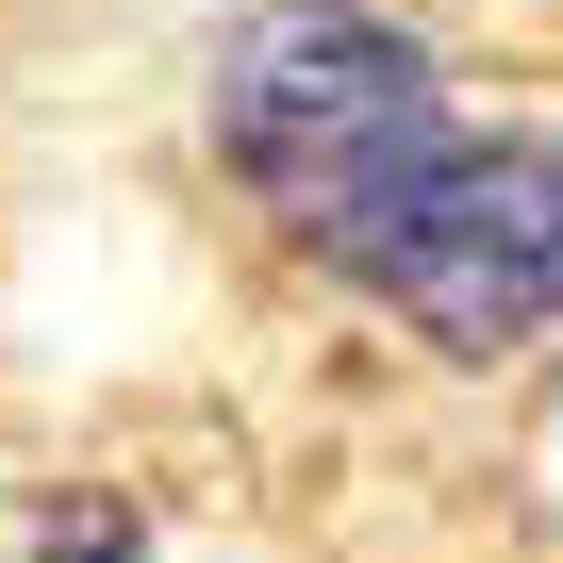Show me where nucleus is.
Wrapping results in <instances>:
<instances>
[{"mask_svg":"<svg viewBox=\"0 0 563 563\" xmlns=\"http://www.w3.org/2000/svg\"><path fill=\"white\" fill-rule=\"evenodd\" d=\"M216 166L299 265L448 365L563 332V133L464 117L431 34H398L382 0H249L216 34Z\"/></svg>","mask_w":563,"mask_h":563,"instance_id":"obj_1","label":"nucleus"},{"mask_svg":"<svg viewBox=\"0 0 563 563\" xmlns=\"http://www.w3.org/2000/svg\"><path fill=\"white\" fill-rule=\"evenodd\" d=\"M18 563H216V547H183V530H166V514H133V497H51Z\"/></svg>","mask_w":563,"mask_h":563,"instance_id":"obj_2","label":"nucleus"}]
</instances>
